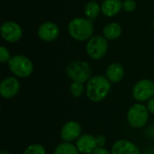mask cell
Returning a JSON list of instances; mask_svg holds the SVG:
<instances>
[{"label":"cell","mask_w":154,"mask_h":154,"mask_svg":"<svg viewBox=\"0 0 154 154\" xmlns=\"http://www.w3.org/2000/svg\"><path fill=\"white\" fill-rule=\"evenodd\" d=\"M111 89V82L106 77L97 75L89 79L87 83V97L92 102H100L105 99Z\"/></svg>","instance_id":"obj_1"},{"label":"cell","mask_w":154,"mask_h":154,"mask_svg":"<svg viewBox=\"0 0 154 154\" xmlns=\"http://www.w3.org/2000/svg\"><path fill=\"white\" fill-rule=\"evenodd\" d=\"M69 35L80 42L89 40L93 37L94 33V25L91 20L83 17H78L70 21L68 26Z\"/></svg>","instance_id":"obj_2"},{"label":"cell","mask_w":154,"mask_h":154,"mask_svg":"<svg viewBox=\"0 0 154 154\" xmlns=\"http://www.w3.org/2000/svg\"><path fill=\"white\" fill-rule=\"evenodd\" d=\"M10 71L18 78H27L33 71V65L30 59L23 55H14L7 62Z\"/></svg>","instance_id":"obj_3"},{"label":"cell","mask_w":154,"mask_h":154,"mask_svg":"<svg viewBox=\"0 0 154 154\" xmlns=\"http://www.w3.org/2000/svg\"><path fill=\"white\" fill-rule=\"evenodd\" d=\"M68 77L76 82H87L91 76V68L88 62L83 60H75L70 62L66 68Z\"/></svg>","instance_id":"obj_4"},{"label":"cell","mask_w":154,"mask_h":154,"mask_svg":"<svg viewBox=\"0 0 154 154\" xmlns=\"http://www.w3.org/2000/svg\"><path fill=\"white\" fill-rule=\"evenodd\" d=\"M149 114L147 106L143 104H134L128 110L127 121L133 128H143L148 123Z\"/></svg>","instance_id":"obj_5"},{"label":"cell","mask_w":154,"mask_h":154,"mask_svg":"<svg viewBox=\"0 0 154 154\" xmlns=\"http://www.w3.org/2000/svg\"><path fill=\"white\" fill-rule=\"evenodd\" d=\"M87 53L93 60L102 59L107 52L108 42L104 36L97 35L91 37L87 43Z\"/></svg>","instance_id":"obj_6"},{"label":"cell","mask_w":154,"mask_h":154,"mask_svg":"<svg viewBox=\"0 0 154 154\" xmlns=\"http://www.w3.org/2000/svg\"><path fill=\"white\" fill-rule=\"evenodd\" d=\"M154 96V82L144 79L138 81L133 88V97L138 102L150 100Z\"/></svg>","instance_id":"obj_7"},{"label":"cell","mask_w":154,"mask_h":154,"mask_svg":"<svg viewBox=\"0 0 154 154\" xmlns=\"http://www.w3.org/2000/svg\"><path fill=\"white\" fill-rule=\"evenodd\" d=\"M1 35L2 38L7 42H18L23 35V30L21 26L13 21L5 22L1 25Z\"/></svg>","instance_id":"obj_8"},{"label":"cell","mask_w":154,"mask_h":154,"mask_svg":"<svg viewBox=\"0 0 154 154\" xmlns=\"http://www.w3.org/2000/svg\"><path fill=\"white\" fill-rule=\"evenodd\" d=\"M81 125L76 121L66 123L60 130V138L63 142L71 143L81 136Z\"/></svg>","instance_id":"obj_9"},{"label":"cell","mask_w":154,"mask_h":154,"mask_svg":"<svg viewBox=\"0 0 154 154\" xmlns=\"http://www.w3.org/2000/svg\"><path fill=\"white\" fill-rule=\"evenodd\" d=\"M20 90V82L14 77H8L0 84V94L3 98L10 99L14 97Z\"/></svg>","instance_id":"obj_10"},{"label":"cell","mask_w":154,"mask_h":154,"mask_svg":"<svg viewBox=\"0 0 154 154\" xmlns=\"http://www.w3.org/2000/svg\"><path fill=\"white\" fill-rule=\"evenodd\" d=\"M60 29L58 25L51 22H45L40 25L38 29V35L40 39L44 42H52L58 38Z\"/></svg>","instance_id":"obj_11"},{"label":"cell","mask_w":154,"mask_h":154,"mask_svg":"<svg viewBox=\"0 0 154 154\" xmlns=\"http://www.w3.org/2000/svg\"><path fill=\"white\" fill-rule=\"evenodd\" d=\"M112 154H141L138 147L132 142L121 139L116 141L111 149Z\"/></svg>","instance_id":"obj_12"},{"label":"cell","mask_w":154,"mask_h":154,"mask_svg":"<svg viewBox=\"0 0 154 154\" xmlns=\"http://www.w3.org/2000/svg\"><path fill=\"white\" fill-rule=\"evenodd\" d=\"M76 147L83 154H92L97 148L96 137L91 134H83L76 142Z\"/></svg>","instance_id":"obj_13"},{"label":"cell","mask_w":154,"mask_h":154,"mask_svg":"<svg viewBox=\"0 0 154 154\" xmlns=\"http://www.w3.org/2000/svg\"><path fill=\"white\" fill-rule=\"evenodd\" d=\"M123 8L121 0H104L101 5V12L104 15L112 17L120 13Z\"/></svg>","instance_id":"obj_14"},{"label":"cell","mask_w":154,"mask_h":154,"mask_svg":"<svg viewBox=\"0 0 154 154\" xmlns=\"http://www.w3.org/2000/svg\"><path fill=\"white\" fill-rule=\"evenodd\" d=\"M125 75L124 67L119 63H112L106 69V78L112 83L120 82Z\"/></svg>","instance_id":"obj_15"},{"label":"cell","mask_w":154,"mask_h":154,"mask_svg":"<svg viewBox=\"0 0 154 154\" xmlns=\"http://www.w3.org/2000/svg\"><path fill=\"white\" fill-rule=\"evenodd\" d=\"M122 34V27L117 23H110L103 29V35L106 40H116Z\"/></svg>","instance_id":"obj_16"},{"label":"cell","mask_w":154,"mask_h":154,"mask_svg":"<svg viewBox=\"0 0 154 154\" xmlns=\"http://www.w3.org/2000/svg\"><path fill=\"white\" fill-rule=\"evenodd\" d=\"M101 12V6L95 1L88 2L84 8V14L86 15V18L93 21L96 19Z\"/></svg>","instance_id":"obj_17"},{"label":"cell","mask_w":154,"mask_h":154,"mask_svg":"<svg viewBox=\"0 0 154 154\" xmlns=\"http://www.w3.org/2000/svg\"><path fill=\"white\" fill-rule=\"evenodd\" d=\"M79 152L78 148L73 145L71 143L63 142L60 144H59L55 150L53 154H79Z\"/></svg>","instance_id":"obj_18"},{"label":"cell","mask_w":154,"mask_h":154,"mask_svg":"<svg viewBox=\"0 0 154 154\" xmlns=\"http://www.w3.org/2000/svg\"><path fill=\"white\" fill-rule=\"evenodd\" d=\"M85 90V87H84V83L81 82H72L69 86V91L70 94L74 97H79L82 96L83 92Z\"/></svg>","instance_id":"obj_19"},{"label":"cell","mask_w":154,"mask_h":154,"mask_svg":"<svg viewBox=\"0 0 154 154\" xmlns=\"http://www.w3.org/2000/svg\"><path fill=\"white\" fill-rule=\"evenodd\" d=\"M23 154H46V151L41 144H32L23 151Z\"/></svg>","instance_id":"obj_20"},{"label":"cell","mask_w":154,"mask_h":154,"mask_svg":"<svg viewBox=\"0 0 154 154\" xmlns=\"http://www.w3.org/2000/svg\"><path fill=\"white\" fill-rule=\"evenodd\" d=\"M136 6H137V5L134 0H125L123 2V9L128 13L134 11Z\"/></svg>","instance_id":"obj_21"},{"label":"cell","mask_w":154,"mask_h":154,"mask_svg":"<svg viewBox=\"0 0 154 154\" xmlns=\"http://www.w3.org/2000/svg\"><path fill=\"white\" fill-rule=\"evenodd\" d=\"M10 59H11V56H10L9 51L5 46H1L0 47V61L2 63H5V62H8Z\"/></svg>","instance_id":"obj_22"},{"label":"cell","mask_w":154,"mask_h":154,"mask_svg":"<svg viewBox=\"0 0 154 154\" xmlns=\"http://www.w3.org/2000/svg\"><path fill=\"white\" fill-rule=\"evenodd\" d=\"M96 141H97V147H104L106 145V139L104 135H98L96 137Z\"/></svg>","instance_id":"obj_23"},{"label":"cell","mask_w":154,"mask_h":154,"mask_svg":"<svg viewBox=\"0 0 154 154\" xmlns=\"http://www.w3.org/2000/svg\"><path fill=\"white\" fill-rule=\"evenodd\" d=\"M92 154H112L111 152H109L108 150H106L104 147H97Z\"/></svg>","instance_id":"obj_24"},{"label":"cell","mask_w":154,"mask_h":154,"mask_svg":"<svg viewBox=\"0 0 154 154\" xmlns=\"http://www.w3.org/2000/svg\"><path fill=\"white\" fill-rule=\"evenodd\" d=\"M147 109L148 111L154 115V97L151 98L150 100H148V103H147Z\"/></svg>","instance_id":"obj_25"},{"label":"cell","mask_w":154,"mask_h":154,"mask_svg":"<svg viewBox=\"0 0 154 154\" xmlns=\"http://www.w3.org/2000/svg\"><path fill=\"white\" fill-rule=\"evenodd\" d=\"M0 154H10L8 152H6V151H2L1 152H0Z\"/></svg>","instance_id":"obj_26"},{"label":"cell","mask_w":154,"mask_h":154,"mask_svg":"<svg viewBox=\"0 0 154 154\" xmlns=\"http://www.w3.org/2000/svg\"><path fill=\"white\" fill-rule=\"evenodd\" d=\"M152 25H153V28H154V21H153V23H152Z\"/></svg>","instance_id":"obj_27"}]
</instances>
